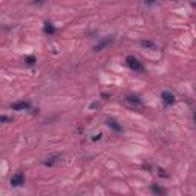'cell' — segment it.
Masks as SVG:
<instances>
[{
  "instance_id": "cell-12",
  "label": "cell",
  "mask_w": 196,
  "mask_h": 196,
  "mask_svg": "<svg viewBox=\"0 0 196 196\" xmlns=\"http://www.w3.org/2000/svg\"><path fill=\"white\" fill-rule=\"evenodd\" d=\"M34 61H35V57H28L26 58V63L28 65H34Z\"/></svg>"
},
{
  "instance_id": "cell-2",
  "label": "cell",
  "mask_w": 196,
  "mask_h": 196,
  "mask_svg": "<svg viewBox=\"0 0 196 196\" xmlns=\"http://www.w3.org/2000/svg\"><path fill=\"white\" fill-rule=\"evenodd\" d=\"M22 184H25V176H23L22 173H17V175H14V176L11 178V186L19 187V186H22Z\"/></svg>"
},
{
  "instance_id": "cell-4",
  "label": "cell",
  "mask_w": 196,
  "mask_h": 196,
  "mask_svg": "<svg viewBox=\"0 0 196 196\" xmlns=\"http://www.w3.org/2000/svg\"><path fill=\"white\" fill-rule=\"evenodd\" d=\"M11 107L14 111H26V109H29V103L28 101H17V103L11 104Z\"/></svg>"
},
{
  "instance_id": "cell-15",
  "label": "cell",
  "mask_w": 196,
  "mask_h": 196,
  "mask_svg": "<svg viewBox=\"0 0 196 196\" xmlns=\"http://www.w3.org/2000/svg\"><path fill=\"white\" fill-rule=\"evenodd\" d=\"M193 118H195V123H196V112H195V115H193Z\"/></svg>"
},
{
  "instance_id": "cell-6",
  "label": "cell",
  "mask_w": 196,
  "mask_h": 196,
  "mask_svg": "<svg viewBox=\"0 0 196 196\" xmlns=\"http://www.w3.org/2000/svg\"><path fill=\"white\" fill-rule=\"evenodd\" d=\"M126 100H127V103H130V104H133V106H141V104H143V101H141L136 95H129Z\"/></svg>"
},
{
  "instance_id": "cell-5",
  "label": "cell",
  "mask_w": 196,
  "mask_h": 196,
  "mask_svg": "<svg viewBox=\"0 0 196 196\" xmlns=\"http://www.w3.org/2000/svg\"><path fill=\"white\" fill-rule=\"evenodd\" d=\"M106 124H107V126H109L112 130H115V132H123V127L118 124L115 119H112V118H109V119L106 121Z\"/></svg>"
},
{
  "instance_id": "cell-11",
  "label": "cell",
  "mask_w": 196,
  "mask_h": 196,
  "mask_svg": "<svg viewBox=\"0 0 196 196\" xmlns=\"http://www.w3.org/2000/svg\"><path fill=\"white\" fill-rule=\"evenodd\" d=\"M152 190H153V193H156L158 196H162V195H164V190H162V189H159L158 186H152Z\"/></svg>"
},
{
  "instance_id": "cell-3",
  "label": "cell",
  "mask_w": 196,
  "mask_h": 196,
  "mask_svg": "<svg viewBox=\"0 0 196 196\" xmlns=\"http://www.w3.org/2000/svg\"><path fill=\"white\" fill-rule=\"evenodd\" d=\"M162 103L165 104V106H170V104H173L175 103V97H173V94H170V92H162Z\"/></svg>"
},
{
  "instance_id": "cell-9",
  "label": "cell",
  "mask_w": 196,
  "mask_h": 196,
  "mask_svg": "<svg viewBox=\"0 0 196 196\" xmlns=\"http://www.w3.org/2000/svg\"><path fill=\"white\" fill-rule=\"evenodd\" d=\"M60 159H61V156H58V155H57V156H51V158H48V161H44V164H46V165H54V164L58 162Z\"/></svg>"
},
{
  "instance_id": "cell-10",
  "label": "cell",
  "mask_w": 196,
  "mask_h": 196,
  "mask_svg": "<svg viewBox=\"0 0 196 196\" xmlns=\"http://www.w3.org/2000/svg\"><path fill=\"white\" fill-rule=\"evenodd\" d=\"M141 46H143V48H150V49H156V44H155L153 41H147V40L141 41Z\"/></svg>"
},
{
  "instance_id": "cell-8",
  "label": "cell",
  "mask_w": 196,
  "mask_h": 196,
  "mask_svg": "<svg viewBox=\"0 0 196 196\" xmlns=\"http://www.w3.org/2000/svg\"><path fill=\"white\" fill-rule=\"evenodd\" d=\"M44 32H46V34H54V32H55L54 25L49 23V22H46V23H44Z\"/></svg>"
},
{
  "instance_id": "cell-7",
  "label": "cell",
  "mask_w": 196,
  "mask_h": 196,
  "mask_svg": "<svg viewBox=\"0 0 196 196\" xmlns=\"http://www.w3.org/2000/svg\"><path fill=\"white\" fill-rule=\"evenodd\" d=\"M109 43H112V39H104V40H101L97 46H94V51H101L103 48H106Z\"/></svg>"
},
{
  "instance_id": "cell-13",
  "label": "cell",
  "mask_w": 196,
  "mask_h": 196,
  "mask_svg": "<svg viewBox=\"0 0 196 196\" xmlns=\"http://www.w3.org/2000/svg\"><path fill=\"white\" fill-rule=\"evenodd\" d=\"M2 121H3V123H6V121H12V118H9V117H2Z\"/></svg>"
},
{
  "instance_id": "cell-1",
  "label": "cell",
  "mask_w": 196,
  "mask_h": 196,
  "mask_svg": "<svg viewBox=\"0 0 196 196\" xmlns=\"http://www.w3.org/2000/svg\"><path fill=\"white\" fill-rule=\"evenodd\" d=\"M126 61H127V65H129V68H130L132 71H135V72H143V71H144V68H143V65L140 63L138 58L129 55V57L126 58Z\"/></svg>"
},
{
  "instance_id": "cell-14",
  "label": "cell",
  "mask_w": 196,
  "mask_h": 196,
  "mask_svg": "<svg viewBox=\"0 0 196 196\" xmlns=\"http://www.w3.org/2000/svg\"><path fill=\"white\" fill-rule=\"evenodd\" d=\"M98 106H100V104H98V103H94V104H92V106H90V109H97V107H98Z\"/></svg>"
}]
</instances>
